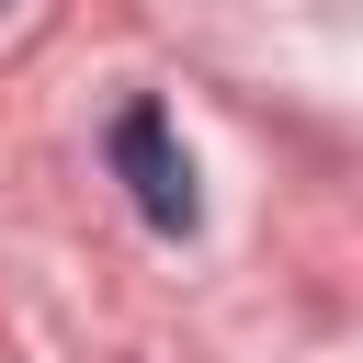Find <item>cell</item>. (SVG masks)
I'll list each match as a JSON object with an SVG mask.
<instances>
[{
  "mask_svg": "<svg viewBox=\"0 0 363 363\" xmlns=\"http://www.w3.org/2000/svg\"><path fill=\"white\" fill-rule=\"evenodd\" d=\"M102 147H113V170H125V193H136V216H147L159 238H193V216H204V193H193V159H182V136H170V113H159V102H125Z\"/></svg>",
  "mask_w": 363,
  "mask_h": 363,
  "instance_id": "6da1fadb",
  "label": "cell"
}]
</instances>
